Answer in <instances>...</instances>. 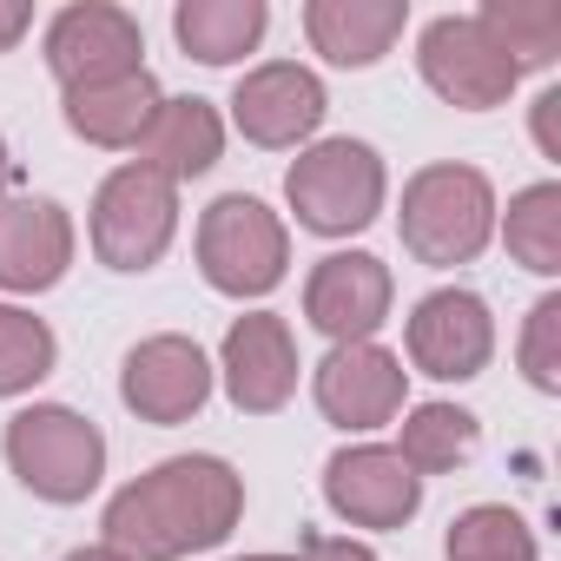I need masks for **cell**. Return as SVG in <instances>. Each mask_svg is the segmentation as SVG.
Masks as SVG:
<instances>
[{
    "label": "cell",
    "mask_w": 561,
    "mask_h": 561,
    "mask_svg": "<svg viewBox=\"0 0 561 561\" xmlns=\"http://www.w3.org/2000/svg\"><path fill=\"white\" fill-rule=\"evenodd\" d=\"M238 561H377V554L351 535H305L291 554H238Z\"/></svg>",
    "instance_id": "27"
},
{
    "label": "cell",
    "mask_w": 561,
    "mask_h": 561,
    "mask_svg": "<svg viewBox=\"0 0 561 561\" xmlns=\"http://www.w3.org/2000/svg\"><path fill=\"white\" fill-rule=\"evenodd\" d=\"M449 561H541L528 522L508 508V502H476L449 522V541H443Z\"/></svg>",
    "instance_id": "24"
},
{
    "label": "cell",
    "mask_w": 561,
    "mask_h": 561,
    "mask_svg": "<svg viewBox=\"0 0 561 561\" xmlns=\"http://www.w3.org/2000/svg\"><path fill=\"white\" fill-rule=\"evenodd\" d=\"M535 146H541L548 159H561V87H548V93L535 100Z\"/></svg>",
    "instance_id": "28"
},
{
    "label": "cell",
    "mask_w": 561,
    "mask_h": 561,
    "mask_svg": "<svg viewBox=\"0 0 561 561\" xmlns=\"http://www.w3.org/2000/svg\"><path fill=\"white\" fill-rule=\"evenodd\" d=\"M198 271L225 298H264L291 271V231L264 198L225 192L198 211Z\"/></svg>",
    "instance_id": "4"
},
{
    "label": "cell",
    "mask_w": 561,
    "mask_h": 561,
    "mask_svg": "<svg viewBox=\"0 0 561 561\" xmlns=\"http://www.w3.org/2000/svg\"><path fill=\"white\" fill-rule=\"evenodd\" d=\"M469 449H476V416H469L462 403H416V410L403 416L397 456H403L416 476H449V469L469 462Z\"/></svg>",
    "instance_id": "23"
},
{
    "label": "cell",
    "mask_w": 561,
    "mask_h": 561,
    "mask_svg": "<svg viewBox=\"0 0 561 561\" xmlns=\"http://www.w3.org/2000/svg\"><path fill=\"white\" fill-rule=\"evenodd\" d=\"M60 561H126L119 548H106V541H93V548H73V554H60Z\"/></svg>",
    "instance_id": "30"
},
{
    "label": "cell",
    "mask_w": 561,
    "mask_h": 561,
    "mask_svg": "<svg viewBox=\"0 0 561 561\" xmlns=\"http://www.w3.org/2000/svg\"><path fill=\"white\" fill-rule=\"evenodd\" d=\"M133 152H139L133 165L159 172L165 185L205 179V172L225 159V119H218V106L198 100V93H185V100H159V113H152V126L139 133Z\"/></svg>",
    "instance_id": "17"
},
{
    "label": "cell",
    "mask_w": 561,
    "mask_h": 561,
    "mask_svg": "<svg viewBox=\"0 0 561 561\" xmlns=\"http://www.w3.org/2000/svg\"><path fill=\"white\" fill-rule=\"evenodd\" d=\"M218 377H225V397L244 410V416H271L298 397V337L277 311H251L225 331L218 344Z\"/></svg>",
    "instance_id": "15"
},
{
    "label": "cell",
    "mask_w": 561,
    "mask_h": 561,
    "mask_svg": "<svg viewBox=\"0 0 561 561\" xmlns=\"http://www.w3.org/2000/svg\"><path fill=\"white\" fill-rule=\"evenodd\" d=\"M416 67L430 80V93L462 106V113H495L522 87V73L495 54V41L482 34L476 14H436L416 41Z\"/></svg>",
    "instance_id": "7"
},
{
    "label": "cell",
    "mask_w": 561,
    "mask_h": 561,
    "mask_svg": "<svg viewBox=\"0 0 561 561\" xmlns=\"http://www.w3.org/2000/svg\"><path fill=\"white\" fill-rule=\"evenodd\" d=\"M476 21L515 73L554 67V54H561V8L554 0H482Z\"/></svg>",
    "instance_id": "21"
},
{
    "label": "cell",
    "mask_w": 561,
    "mask_h": 561,
    "mask_svg": "<svg viewBox=\"0 0 561 561\" xmlns=\"http://www.w3.org/2000/svg\"><path fill=\"white\" fill-rule=\"evenodd\" d=\"M159 80L139 67V73H119V80H93V87H67L60 93V113L67 126L87 139V146H106V152H133L139 133L152 126L159 113Z\"/></svg>",
    "instance_id": "19"
},
{
    "label": "cell",
    "mask_w": 561,
    "mask_h": 561,
    "mask_svg": "<svg viewBox=\"0 0 561 561\" xmlns=\"http://www.w3.org/2000/svg\"><path fill=\"white\" fill-rule=\"evenodd\" d=\"M390 298H397V277L370 251H331L305 277V318L331 344H370L390 318Z\"/></svg>",
    "instance_id": "13"
},
{
    "label": "cell",
    "mask_w": 561,
    "mask_h": 561,
    "mask_svg": "<svg viewBox=\"0 0 561 561\" xmlns=\"http://www.w3.org/2000/svg\"><path fill=\"white\" fill-rule=\"evenodd\" d=\"M8 469L21 476L27 495L73 508L106 476V436L93 416H80L67 403H27L8 423Z\"/></svg>",
    "instance_id": "5"
},
{
    "label": "cell",
    "mask_w": 561,
    "mask_h": 561,
    "mask_svg": "<svg viewBox=\"0 0 561 561\" xmlns=\"http://www.w3.org/2000/svg\"><path fill=\"white\" fill-rule=\"evenodd\" d=\"M27 27H34V8H27V0H0V54L21 47Z\"/></svg>",
    "instance_id": "29"
},
{
    "label": "cell",
    "mask_w": 561,
    "mask_h": 561,
    "mask_svg": "<svg viewBox=\"0 0 561 561\" xmlns=\"http://www.w3.org/2000/svg\"><path fill=\"white\" fill-rule=\"evenodd\" d=\"M324 113H331V93H324V80H318L311 67H298V60H264V67H251V73L238 80V93H231V126H238L251 146H264V152L305 146V139L324 126Z\"/></svg>",
    "instance_id": "11"
},
{
    "label": "cell",
    "mask_w": 561,
    "mask_h": 561,
    "mask_svg": "<svg viewBox=\"0 0 561 561\" xmlns=\"http://www.w3.org/2000/svg\"><path fill=\"white\" fill-rule=\"evenodd\" d=\"M522 377H528L541 397L561 390V298H554V291H548V298L528 311V324H522Z\"/></svg>",
    "instance_id": "26"
},
{
    "label": "cell",
    "mask_w": 561,
    "mask_h": 561,
    "mask_svg": "<svg viewBox=\"0 0 561 561\" xmlns=\"http://www.w3.org/2000/svg\"><path fill=\"white\" fill-rule=\"evenodd\" d=\"M403 344H410V364H416L423 377H436V383H469V377H482L489 357H495V318H489V305H482L476 291L443 285V291L416 298Z\"/></svg>",
    "instance_id": "12"
},
{
    "label": "cell",
    "mask_w": 561,
    "mask_h": 561,
    "mask_svg": "<svg viewBox=\"0 0 561 561\" xmlns=\"http://www.w3.org/2000/svg\"><path fill=\"white\" fill-rule=\"evenodd\" d=\"M211 383H218L211 357H205L192 337H179V331L139 337V344L126 351V364H119V403H126L139 423H159V430L192 423V416L211 403Z\"/></svg>",
    "instance_id": "8"
},
{
    "label": "cell",
    "mask_w": 561,
    "mask_h": 561,
    "mask_svg": "<svg viewBox=\"0 0 561 561\" xmlns=\"http://www.w3.org/2000/svg\"><path fill=\"white\" fill-rule=\"evenodd\" d=\"M146 27L139 14L113 8V0H73L47 21V67L67 87H93V80H119V73H139L146 60Z\"/></svg>",
    "instance_id": "9"
},
{
    "label": "cell",
    "mask_w": 561,
    "mask_h": 561,
    "mask_svg": "<svg viewBox=\"0 0 561 561\" xmlns=\"http://www.w3.org/2000/svg\"><path fill=\"white\" fill-rule=\"evenodd\" d=\"M179 231V185L146 165H119L93 192V251L106 271H152Z\"/></svg>",
    "instance_id": "6"
},
{
    "label": "cell",
    "mask_w": 561,
    "mask_h": 561,
    "mask_svg": "<svg viewBox=\"0 0 561 561\" xmlns=\"http://www.w3.org/2000/svg\"><path fill=\"white\" fill-rule=\"evenodd\" d=\"M502 244L522 271L535 277H554L561 271V185L541 179V185H522L508 198V218H502Z\"/></svg>",
    "instance_id": "22"
},
{
    "label": "cell",
    "mask_w": 561,
    "mask_h": 561,
    "mask_svg": "<svg viewBox=\"0 0 561 561\" xmlns=\"http://www.w3.org/2000/svg\"><path fill=\"white\" fill-rule=\"evenodd\" d=\"M383 192H390V172H383L377 146H364V139H318L285 172V198H291L298 225L318 238L370 231L383 211Z\"/></svg>",
    "instance_id": "3"
},
{
    "label": "cell",
    "mask_w": 561,
    "mask_h": 561,
    "mask_svg": "<svg viewBox=\"0 0 561 561\" xmlns=\"http://www.w3.org/2000/svg\"><path fill=\"white\" fill-rule=\"evenodd\" d=\"M271 27L264 0H179L172 8V41L198 60V67H231L244 60Z\"/></svg>",
    "instance_id": "20"
},
{
    "label": "cell",
    "mask_w": 561,
    "mask_h": 561,
    "mask_svg": "<svg viewBox=\"0 0 561 561\" xmlns=\"http://www.w3.org/2000/svg\"><path fill=\"white\" fill-rule=\"evenodd\" d=\"M8 185H14V152H8V139H0V198H8Z\"/></svg>",
    "instance_id": "31"
},
{
    "label": "cell",
    "mask_w": 561,
    "mask_h": 561,
    "mask_svg": "<svg viewBox=\"0 0 561 561\" xmlns=\"http://www.w3.org/2000/svg\"><path fill=\"white\" fill-rule=\"evenodd\" d=\"M60 364V337L47 331V318L0 305V397H27L34 383H47Z\"/></svg>",
    "instance_id": "25"
},
{
    "label": "cell",
    "mask_w": 561,
    "mask_h": 561,
    "mask_svg": "<svg viewBox=\"0 0 561 561\" xmlns=\"http://www.w3.org/2000/svg\"><path fill=\"white\" fill-rule=\"evenodd\" d=\"M397 231H403V251L416 264H430V271L482 257L489 238H495V185H489V172L462 165V159L410 172Z\"/></svg>",
    "instance_id": "2"
},
{
    "label": "cell",
    "mask_w": 561,
    "mask_h": 561,
    "mask_svg": "<svg viewBox=\"0 0 561 561\" xmlns=\"http://www.w3.org/2000/svg\"><path fill=\"white\" fill-rule=\"evenodd\" d=\"M244 522V476L225 456H165L106 502V548L126 561H185Z\"/></svg>",
    "instance_id": "1"
},
{
    "label": "cell",
    "mask_w": 561,
    "mask_h": 561,
    "mask_svg": "<svg viewBox=\"0 0 561 561\" xmlns=\"http://www.w3.org/2000/svg\"><path fill=\"white\" fill-rule=\"evenodd\" d=\"M311 390H318V410L324 423L351 430V436H370L383 423L403 416V397H410V370L397 351H383L377 337L370 344H331V357L311 370Z\"/></svg>",
    "instance_id": "10"
},
{
    "label": "cell",
    "mask_w": 561,
    "mask_h": 561,
    "mask_svg": "<svg viewBox=\"0 0 561 561\" xmlns=\"http://www.w3.org/2000/svg\"><path fill=\"white\" fill-rule=\"evenodd\" d=\"M410 27V0H311L305 41L331 67H377Z\"/></svg>",
    "instance_id": "18"
},
{
    "label": "cell",
    "mask_w": 561,
    "mask_h": 561,
    "mask_svg": "<svg viewBox=\"0 0 561 561\" xmlns=\"http://www.w3.org/2000/svg\"><path fill=\"white\" fill-rule=\"evenodd\" d=\"M324 502L351 528H403L423 508V476L390 443H351L324 462Z\"/></svg>",
    "instance_id": "14"
},
{
    "label": "cell",
    "mask_w": 561,
    "mask_h": 561,
    "mask_svg": "<svg viewBox=\"0 0 561 561\" xmlns=\"http://www.w3.org/2000/svg\"><path fill=\"white\" fill-rule=\"evenodd\" d=\"M73 264V218L60 198H0V291H54Z\"/></svg>",
    "instance_id": "16"
}]
</instances>
